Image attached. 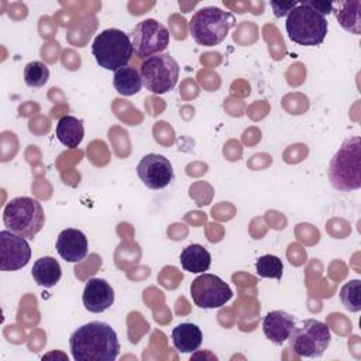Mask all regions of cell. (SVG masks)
I'll list each match as a JSON object with an SVG mask.
<instances>
[{
  "label": "cell",
  "mask_w": 361,
  "mask_h": 361,
  "mask_svg": "<svg viewBox=\"0 0 361 361\" xmlns=\"http://www.w3.org/2000/svg\"><path fill=\"white\" fill-rule=\"evenodd\" d=\"M49 79V69L41 61H32L24 68V82L30 87H41Z\"/></svg>",
  "instance_id": "obj_24"
},
{
  "label": "cell",
  "mask_w": 361,
  "mask_h": 361,
  "mask_svg": "<svg viewBox=\"0 0 361 361\" xmlns=\"http://www.w3.org/2000/svg\"><path fill=\"white\" fill-rule=\"evenodd\" d=\"M69 348L75 361H114L120 353V341L109 323L96 320L71 334Z\"/></svg>",
  "instance_id": "obj_1"
},
{
  "label": "cell",
  "mask_w": 361,
  "mask_h": 361,
  "mask_svg": "<svg viewBox=\"0 0 361 361\" xmlns=\"http://www.w3.org/2000/svg\"><path fill=\"white\" fill-rule=\"evenodd\" d=\"M92 54L99 66L106 71H118L128 66L134 49L128 34L118 28H107L94 37Z\"/></svg>",
  "instance_id": "obj_6"
},
{
  "label": "cell",
  "mask_w": 361,
  "mask_h": 361,
  "mask_svg": "<svg viewBox=\"0 0 361 361\" xmlns=\"http://www.w3.org/2000/svg\"><path fill=\"white\" fill-rule=\"evenodd\" d=\"M289 347L298 357L319 358L324 354L331 341V331L326 323L307 319L300 327H295L288 338Z\"/></svg>",
  "instance_id": "obj_7"
},
{
  "label": "cell",
  "mask_w": 361,
  "mask_h": 361,
  "mask_svg": "<svg viewBox=\"0 0 361 361\" xmlns=\"http://www.w3.org/2000/svg\"><path fill=\"white\" fill-rule=\"evenodd\" d=\"M306 6H309L312 10H314L316 13L322 14L323 17H326L327 14L331 13L333 10V3L331 1H319V0H313V1H305Z\"/></svg>",
  "instance_id": "obj_26"
},
{
  "label": "cell",
  "mask_w": 361,
  "mask_h": 361,
  "mask_svg": "<svg viewBox=\"0 0 361 361\" xmlns=\"http://www.w3.org/2000/svg\"><path fill=\"white\" fill-rule=\"evenodd\" d=\"M296 6H298L296 1H271V7L274 10L275 17L288 16Z\"/></svg>",
  "instance_id": "obj_25"
},
{
  "label": "cell",
  "mask_w": 361,
  "mask_h": 361,
  "mask_svg": "<svg viewBox=\"0 0 361 361\" xmlns=\"http://www.w3.org/2000/svg\"><path fill=\"white\" fill-rule=\"evenodd\" d=\"M235 25V17L214 6L199 8L189 21V32L196 44L214 47L223 42L228 31Z\"/></svg>",
  "instance_id": "obj_3"
},
{
  "label": "cell",
  "mask_w": 361,
  "mask_h": 361,
  "mask_svg": "<svg viewBox=\"0 0 361 361\" xmlns=\"http://www.w3.org/2000/svg\"><path fill=\"white\" fill-rule=\"evenodd\" d=\"M340 300L347 310L360 312L361 310V281L351 279L345 282L340 289Z\"/></svg>",
  "instance_id": "obj_22"
},
{
  "label": "cell",
  "mask_w": 361,
  "mask_h": 361,
  "mask_svg": "<svg viewBox=\"0 0 361 361\" xmlns=\"http://www.w3.org/2000/svg\"><path fill=\"white\" fill-rule=\"evenodd\" d=\"M255 271H257V275H259L261 278L281 279L283 274V264H282V259L278 258L276 255L267 254L257 259Z\"/></svg>",
  "instance_id": "obj_23"
},
{
  "label": "cell",
  "mask_w": 361,
  "mask_h": 361,
  "mask_svg": "<svg viewBox=\"0 0 361 361\" xmlns=\"http://www.w3.org/2000/svg\"><path fill=\"white\" fill-rule=\"evenodd\" d=\"M179 259L182 268L192 274H203L212 264L210 252L200 244H190L185 247Z\"/></svg>",
  "instance_id": "obj_20"
},
{
  "label": "cell",
  "mask_w": 361,
  "mask_h": 361,
  "mask_svg": "<svg viewBox=\"0 0 361 361\" xmlns=\"http://www.w3.org/2000/svg\"><path fill=\"white\" fill-rule=\"evenodd\" d=\"M3 223L7 230L32 240L45 224L44 209L34 197H14L4 206Z\"/></svg>",
  "instance_id": "obj_4"
},
{
  "label": "cell",
  "mask_w": 361,
  "mask_h": 361,
  "mask_svg": "<svg viewBox=\"0 0 361 361\" xmlns=\"http://www.w3.org/2000/svg\"><path fill=\"white\" fill-rule=\"evenodd\" d=\"M113 85L121 96H133L141 90L142 79L135 68L124 66L114 72Z\"/></svg>",
  "instance_id": "obj_21"
},
{
  "label": "cell",
  "mask_w": 361,
  "mask_h": 361,
  "mask_svg": "<svg viewBox=\"0 0 361 361\" xmlns=\"http://www.w3.org/2000/svg\"><path fill=\"white\" fill-rule=\"evenodd\" d=\"M31 275L37 285L52 288L59 282L62 276V268L54 257H41L34 262Z\"/></svg>",
  "instance_id": "obj_18"
},
{
  "label": "cell",
  "mask_w": 361,
  "mask_h": 361,
  "mask_svg": "<svg viewBox=\"0 0 361 361\" xmlns=\"http://www.w3.org/2000/svg\"><path fill=\"white\" fill-rule=\"evenodd\" d=\"M327 175L331 186L338 192L361 188V140L358 135L343 141L330 159Z\"/></svg>",
  "instance_id": "obj_2"
},
{
  "label": "cell",
  "mask_w": 361,
  "mask_h": 361,
  "mask_svg": "<svg viewBox=\"0 0 361 361\" xmlns=\"http://www.w3.org/2000/svg\"><path fill=\"white\" fill-rule=\"evenodd\" d=\"M56 251L66 262H80L87 255V238L78 228H65L58 234Z\"/></svg>",
  "instance_id": "obj_14"
},
{
  "label": "cell",
  "mask_w": 361,
  "mask_h": 361,
  "mask_svg": "<svg viewBox=\"0 0 361 361\" xmlns=\"http://www.w3.org/2000/svg\"><path fill=\"white\" fill-rule=\"evenodd\" d=\"M340 25L355 35L361 32V1H337L333 3V10Z\"/></svg>",
  "instance_id": "obj_17"
},
{
  "label": "cell",
  "mask_w": 361,
  "mask_h": 361,
  "mask_svg": "<svg viewBox=\"0 0 361 361\" xmlns=\"http://www.w3.org/2000/svg\"><path fill=\"white\" fill-rule=\"evenodd\" d=\"M295 327L296 319L285 310L268 312L262 319V330L265 337L276 345H282L285 341H288Z\"/></svg>",
  "instance_id": "obj_15"
},
{
  "label": "cell",
  "mask_w": 361,
  "mask_h": 361,
  "mask_svg": "<svg viewBox=\"0 0 361 361\" xmlns=\"http://www.w3.org/2000/svg\"><path fill=\"white\" fill-rule=\"evenodd\" d=\"M285 28L290 41L298 45L316 47L324 41L329 31V23L326 17L302 1L286 16Z\"/></svg>",
  "instance_id": "obj_5"
},
{
  "label": "cell",
  "mask_w": 361,
  "mask_h": 361,
  "mask_svg": "<svg viewBox=\"0 0 361 361\" xmlns=\"http://www.w3.org/2000/svg\"><path fill=\"white\" fill-rule=\"evenodd\" d=\"M203 334L193 323H179L172 330V343L179 353H195L202 345Z\"/></svg>",
  "instance_id": "obj_16"
},
{
  "label": "cell",
  "mask_w": 361,
  "mask_h": 361,
  "mask_svg": "<svg viewBox=\"0 0 361 361\" xmlns=\"http://www.w3.org/2000/svg\"><path fill=\"white\" fill-rule=\"evenodd\" d=\"M131 45L137 56L149 58L162 54L169 45L168 28L154 18L140 21L128 34Z\"/></svg>",
  "instance_id": "obj_9"
},
{
  "label": "cell",
  "mask_w": 361,
  "mask_h": 361,
  "mask_svg": "<svg viewBox=\"0 0 361 361\" xmlns=\"http://www.w3.org/2000/svg\"><path fill=\"white\" fill-rule=\"evenodd\" d=\"M31 259V248L25 237L10 230L0 231V269L11 272L24 268Z\"/></svg>",
  "instance_id": "obj_11"
},
{
  "label": "cell",
  "mask_w": 361,
  "mask_h": 361,
  "mask_svg": "<svg viewBox=\"0 0 361 361\" xmlns=\"http://www.w3.org/2000/svg\"><path fill=\"white\" fill-rule=\"evenodd\" d=\"M82 302L87 312L102 313L114 303V290L106 279L90 278L85 285Z\"/></svg>",
  "instance_id": "obj_13"
},
{
  "label": "cell",
  "mask_w": 361,
  "mask_h": 361,
  "mask_svg": "<svg viewBox=\"0 0 361 361\" xmlns=\"http://www.w3.org/2000/svg\"><path fill=\"white\" fill-rule=\"evenodd\" d=\"M190 295L197 307L219 309L233 298V290L217 275L203 272L192 281Z\"/></svg>",
  "instance_id": "obj_10"
},
{
  "label": "cell",
  "mask_w": 361,
  "mask_h": 361,
  "mask_svg": "<svg viewBox=\"0 0 361 361\" xmlns=\"http://www.w3.org/2000/svg\"><path fill=\"white\" fill-rule=\"evenodd\" d=\"M137 175L147 188L158 190L166 188L173 180V168L164 155L147 154L137 165Z\"/></svg>",
  "instance_id": "obj_12"
},
{
  "label": "cell",
  "mask_w": 361,
  "mask_h": 361,
  "mask_svg": "<svg viewBox=\"0 0 361 361\" xmlns=\"http://www.w3.org/2000/svg\"><path fill=\"white\" fill-rule=\"evenodd\" d=\"M56 138L68 148H78L83 140V123L73 116H62L55 127Z\"/></svg>",
  "instance_id": "obj_19"
},
{
  "label": "cell",
  "mask_w": 361,
  "mask_h": 361,
  "mask_svg": "<svg viewBox=\"0 0 361 361\" xmlns=\"http://www.w3.org/2000/svg\"><path fill=\"white\" fill-rule=\"evenodd\" d=\"M140 75L147 90L154 94H164L176 86L179 65L169 54L162 52L144 59Z\"/></svg>",
  "instance_id": "obj_8"
}]
</instances>
